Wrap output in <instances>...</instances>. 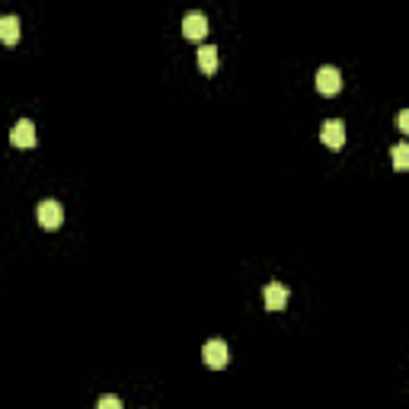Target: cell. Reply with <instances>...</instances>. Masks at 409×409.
<instances>
[{
  "label": "cell",
  "mask_w": 409,
  "mask_h": 409,
  "mask_svg": "<svg viewBox=\"0 0 409 409\" xmlns=\"http://www.w3.org/2000/svg\"><path fill=\"white\" fill-rule=\"evenodd\" d=\"M396 122H400V132H409V112H400Z\"/></svg>",
  "instance_id": "cell-12"
},
{
  "label": "cell",
  "mask_w": 409,
  "mask_h": 409,
  "mask_svg": "<svg viewBox=\"0 0 409 409\" xmlns=\"http://www.w3.org/2000/svg\"><path fill=\"white\" fill-rule=\"evenodd\" d=\"M64 221V208H61V201L55 199H45L39 201V224H42L45 230H58Z\"/></svg>",
  "instance_id": "cell-2"
},
{
  "label": "cell",
  "mask_w": 409,
  "mask_h": 409,
  "mask_svg": "<svg viewBox=\"0 0 409 409\" xmlns=\"http://www.w3.org/2000/svg\"><path fill=\"white\" fill-rule=\"evenodd\" d=\"M10 141H13V147H32L35 144V125L29 118H20L13 125V132H10Z\"/></svg>",
  "instance_id": "cell-7"
},
{
  "label": "cell",
  "mask_w": 409,
  "mask_h": 409,
  "mask_svg": "<svg viewBox=\"0 0 409 409\" xmlns=\"http://www.w3.org/2000/svg\"><path fill=\"white\" fill-rule=\"evenodd\" d=\"M199 68L205 77H211L218 70V49L215 45H201L199 49Z\"/></svg>",
  "instance_id": "cell-9"
},
{
  "label": "cell",
  "mask_w": 409,
  "mask_h": 409,
  "mask_svg": "<svg viewBox=\"0 0 409 409\" xmlns=\"http://www.w3.org/2000/svg\"><path fill=\"white\" fill-rule=\"evenodd\" d=\"M409 167V144H396L394 147V170H406Z\"/></svg>",
  "instance_id": "cell-10"
},
{
  "label": "cell",
  "mask_w": 409,
  "mask_h": 409,
  "mask_svg": "<svg viewBox=\"0 0 409 409\" xmlns=\"http://www.w3.org/2000/svg\"><path fill=\"white\" fill-rule=\"evenodd\" d=\"M205 32H208V16L199 13V10L186 13V20H182V35L192 39V42H199V39H205Z\"/></svg>",
  "instance_id": "cell-5"
},
{
  "label": "cell",
  "mask_w": 409,
  "mask_h": 409,
  "mask_svg": "<svg viewBox=\"0 0 409 409\" xmlns=\"http://www.w3.org/2000/svg\"><path fill=\"white\" fill-rule=\"evenodd\" d=\"M317 90L323 93V96H336V93L342 90V74H339V68H333V64L320 68L317 70Z\"/></svg>",
  "instance_id": "cell-3"
},
{
  "label": "cell",
  "mask_w": 409,
  "mask_h": 409,
  "mask_svg": "<svg viewBox=\"0 0 409 409\" xmlns=\"http://www.w3.org/2000/svg\"><path fill=\"white\" fill-rule=\"evenodd\" d=\"M288 298H291V291H288V288H284L282 282L265 284V291H263L265 310H284V307H288Z\"/></svg>",
  "instance_id": "cell-6"
},
{
  "label": "cell",
  "mask_w": 409,
  "mask_h": 409,
  "mask_svg": "<svg viewBox=\"0 0 409 409\" xmlns=\"http://www.w3.org/2000/svg\"><path fill=\"white\" fill-rule=\"evenodd\" d=\"M320 138H323L326 147L339 151V147L346 144V125H342L339 118H326L323 125H320Z\"/></svg>",
  "instance_id": "cell-4"
},
{
  "label": "cell",
  "mask_w": 409,
  "mask_h": 409,
  "mask_svg": "<svg viewBox=\"0 0 409 409\" xmlns=\"http://www.w3.org/2000/svg\"><path fill=\"white\" fill-rule=\"evenodd\" d=\"M96 409H122V400H118L115 394H106V396H99Z\"/></svg>",
  "instance_id": "cell-11"
},
{
  "label": "cell",
  "mask_w": 409,
  "mask_h": 409,
  "mask_svg": "<svg viewBox=\"0 0 409 409\" xmlns=\"http://www.w3.org/2000/svg\"><path fill=\"white\" fill-rule=\"evenodd\" d=\"M0 42L7 45L20 42V20L16 16H0Z\"/></svg>",
  "instance_id": "cell-8"
},
{
  "label": "cell",
  "mask_w": 409,
  "mask_h": 409,
  "mask_svg": "<svg viewBox=\"0 0 409 409\" xmlns=\"http://www.w3.org/2000/svg\"><path fill=\"white\" fill-rule=\"evenodd\" d=\"M201 358H205V365H208V367H215V371L227 367V361H230V348H227V342H224V339H211V342H205V346H201Z\"/></svg>",
  "instance_id": "cell-1"
}]
</instances>
